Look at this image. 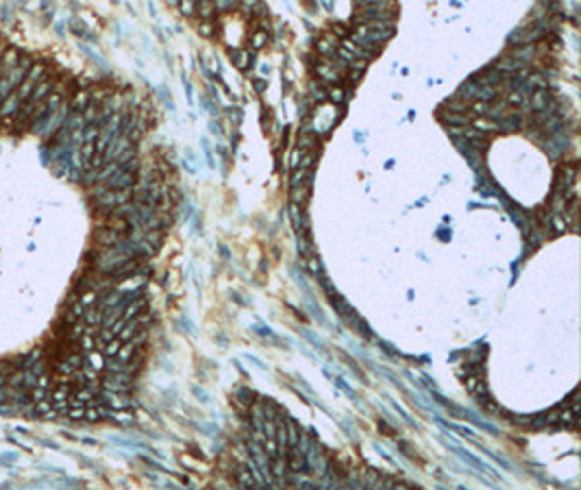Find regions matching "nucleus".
<instances>
[{"label":"nucleus","instance_id":"f257e3e1","mask_svg":"<svg viewBox=\"0 0 581 490\" xmlns=\"http://www.w3.org/2000/svg\"><path fill=\"white\" fill-rule=\"evenodd\" d=\"M353 22L364 24V22H394L398 7H385V4H372V7H357L355 9Z\"/></svg>","mask_w":581,"mask_h":490},{"label":"nucleus","instance_id":"f03ea898","mask_svg":"<svg viewBox=\"0 0 581 490\" xmlns=\"http://www.w3.org/2000/svg\"><path fill=\"white\" fill-rule=\"evenodd\" d=\"M548 101H551L548 89H533V92L527 94V102H525V107H522V111L538 114V111H542L544 107L548 105Z\"/></svg>","mask_w":581,"mask_h":490},{"label":"nucleus","instance_id":"7ed1b4c3","mask_svg":"<svg viewBox=\"0 0 581 490\" xmlns=\"http://www.w3.org/2000/svg\"><path fill=\"white\" fill-rule=\"evenodd\" d=\"M316 48H318V52L322 55V59H331V57H335V52H337V35H331V33L322 35V37L316 42Z\"/></svg>","mask_w":581,"mask_h":490},{"label":"nucleus","instance_id":"20e7f679","mask_svg":"<svg viewBox=\"0 0 581 490\" xmlns=\"http://www.w3.org/2000/svg\"><path fill=\"white\" fill-rule=\"evenodd\" d=\"M447 447H448V449H453V451L457 453V456L462 457V460H466L468 464H470V466H475V469H481V471H483V473H494V471L490 469V466L485 464V462H481L479 457H472L470 453L466 451V449H462V447H457V444H453L451 440H447Z\"/></svg>","mask_w":581,"mask_h":490},{"label":"nucleus","instance_id":"39448f33","mask_svg":"<svg viewBox=\"0 0 581 490\" xmlns=\"http://www.w3.org/2000/svg\"><path fill=\"white\" fill-rule=\"evenodd\" d=\"M316 74L320 76V81H324V83H337V81L342 79V72L337 68H333L329 59H322L320 64H318Z\"/></svg>","mask_w":581,"mask_h":490},{"label":"nucleus","instance_id":"423d86ee","mask_svg":"<svg viewBox=\"0 0 581 490\" xmlns=\"http://www.w3.org/2000/svg\"><path fill=\"white\" fill-rule=\"evenodd\" d=\"M533 55H535L533 44H518L507 57H512L514 61H520V64H529V61L533 59Z\"/></svg>","mask_w":581,"mask_h":490},{"label":"nucleus","instance_id":"0eeeda50","mask_svg":"<svg viewBox=\"0 0 581 490\" xmlns=\"http://www.w3.org/2000/svg\"><path fill=\"white\" fill-rule=\"evenodd\" d=\"M229 57H231L233 66H235L237 70H242V72H246V70H249L250 59H253V55H250L249 51H240V48H235V51H233V48H231V52H229Z\"/></svg>","mask_w":581,"mask_h":490},{"label":"nucleus","instance_id":"6e6552de","mask_svg":"<svg viewBox=\"0 0 581 490\" xmlns=\"http://www.w3.org/2000/svg\"><path fill=\"white\" fill-rule=\"evenodd\" d=\"M290 218H292V224H294L296 233H303V231H309L307 229V218H305L303 209H300V205H290Z\"/></svg>","mask_w":581,"mask_h":490},{"label":"nucleus","instance_id":"1a4fd4ad","mask_svg":"<svg viewBox=\"0 0 581 490\" xmlns=\"http://www.w3.org/2000/svg\"><path fill=\"white\" fill-rule=\"evenodd\" d=\"M505 102L514 109H522L527 102V89L525 87H516V89H507V98Z\"/></svg>","mask_w":581,"mask_h":490},{"label":"nucleus","instance_id":"9d476101","mask_svg":"<svg viewBox=\"0 0 581 490\" xmlns=\"http://www.w3.org/2000/svg\"><path fill=\"white\" fill-rule=\"evenodd\" d=\"M470 124H472V129H477L479 133H501L498 131V122L497 120H492V118H475V120H470Z\"/></svg>","mask_w":581,"mask_h":490},{"label":"nucleus","instance_id":"9b49d317","mask_svg":"<svg viewBox=\"0 0 581 490\" xmlns=\"http://www.w3.org/2000/svg\"><path fill=\"white\" fill-rule=\"evenodd\" d=\"M196 16L200 17V20H214V16H216L214 0H196Z\"/></svg>","mask_w":581,"mask_h":490},{"label":"nucleus","instance_id":"f8f14e48","mask_svg":"<svg viewBox=\"0 0 581 490\" xmlns=\"http://www.w3.org/2000/svg\"><path fill=\"white\" fill-rule=\"evenodd\" d=\"M440 118H442L447 124H451V127H466V124H470V118H468L466 114H453V111H444V114H440Z\"/></svg>","mask_w":581,"mask_h":490},{"label":"nucleus","instance_id":"ddd939ff","mask_svg":"<svg viewBox=\"0 0 581 490\" xmlns=\"http://www.w3.org/2000/svg\"><path fill=\"white\" fill-rule=\"evenodd\" d=\"M290 190H292V194H290L292 203H294V205H305V203H307V199H309V190H312V187L300 183V186L290 187Z\"/></svg>","mask_w":581,"mask_h":490},{"label":"nucleus","instance_id":"4468645a","mask_svg":"<svg viewBox=\"0 0 581 490\" xmlns=\"http://www.w3.org/2000/svg\"><path fill=\"white\" fill-rule=\"evenodd\" d=\"M444 107H447V111H453V114H468L470 102L462 101V98H459V102H457V98H448V101L444 102Z\"/></svg>","mask_w":581,"mask_h":490},{"label":"nucleus","instance_id":"2eb2a0df","mask_svg":"<svg viewBox=\"0 0 581 490\" xmlns=\"http://www.w3.org/2000/svg\"><path fill=\"white\" fill-rule=\"evenodd\" d=\"M249 42H250V48H253V51H261V48L268 44V33H266V31H255V33L250 35Z\"/></svg>","mask_w":581,"mask_h":490},{"label":"nucleus","instance_id":"dca6fc26","mask_svg":"<svg viewBox=\"0 0 581 490\" xmlns=\"http://www.w3.org/2000/svg\"><path fill=\"white\" fill-rule=\"evenodd\" d=\"M196 31H198V35H202V37H214L216 35V22L214 20H200L196 24Z\"/></svg>","mask_w":581,"mask_h":490},{"label":"nucleus","instance_id":"f3484780","mask_svg":"<svg viewBox=\"0 0 581 490\" xmlns=\"http://www.w3.org/2000/svg\"><path fill=\"white\" fill-rule=\"evenodd\" d=\"M468 111H470V114H475L477 118H483V116H488V111H490V102L472 101V102H470V107H468Z\"/></svg>","mask_w":581,"mask_h":490},{"label":"nucleus","instance_id":"a211bd4d","mask_svg":"<svg viewBox=\"0 0 581 490\" xmlns=\"http://www.w3.org/2000/svg\"><path fill=\"white\" fill-rule=\"evenodd\" d=\"M179 11L185 17H194L196 16V0H181L179 2Z\"/></svg>","mask_w":581,"mask_h":490},{"label":"nucleus","instance_id":"6ab92c4d","mask_svg":"<svg viewBox=\"0 0 581 490\" xmlns=\"http://www.w3.org/2000/svg\"><path fill=\"white\" fill-rule=\"evenodd\" d=\"M551 224H553V229H555V233H564L566 231V218H564V214L562 211H555V214L551 216Z\"/></svg>","mask_w":581,"mask_h":490},{"label":"nucleus","instance_id":"aec40b11","mask_svg":"<svg viewBox=\"0 0 581 490\" xmlns=\"http://www.w3.org/2000/svg\"><path fill=\"white\" fill-rule=\"evenodd\" d=\"M314 144H316V135L309 131H300V137H299V148L300 151H307V148H312Z\"/></svg>","mask_w":581,"mask_h":490},{"label":"nucleus","instance_id":"412c9836","mask_svg":"<svg viewBox=\"0 0 581 490\" xmlns=\"http://www.w3.org/2000/svg\"><path fill=\"white\" fill-rule=\"evenodd\" d=\"M305 264H307L309 272H312L314 277H320V275H322V264H320V259H318V257H314V255H309V257H307V262H305Z\"/></svg>","mask_w":581,"mask_h":490},{"label":"nucleus","instance_id":"4be33fe9","mask_svg":"<svg viewBox=\"0 0 581 490\" xmlns=\"http://www.w3.org/2000/svg\"><path fill=\"white\" fill-rule=\"evenodd\" d=\"M324 375H327V377H331V372H329V371H324ZM331 379H333V384H335V386H340V388H342V390H344V392H346V394H349V397H350V399H355V401H357V394H355V392H353V390H350V388H349V384H346V381H344V379H342V377H331Z\"/></svg>","mask_w":581,"mask_h":490},{"label":"nucleus","instance_id":"5701e85b","mask_svg":"<svg viewBox=\"0 0 581 490\" xmlns=\"http://www.w3.org/2000/svg\"><path fill=\"white\" fill-rule=\"evenodd\" d=\"M327 96H329V101H331L333 105H342V102H344V98H346V94H344V89H342V87H331Z\"/></svg>","mask_w":581,"mask_h":490},{"label":"nucleus","instance_id":"b1692460","mask_svg":"<svg viewBox=\"0 0 581 490\" xmlns=\"http://www.w3.org/2000/svg\"><path fill=\"white\" fill-rule=\"evenodd\" d=\"M316 151H309V152H303V161L299 164V168H303V170H309V168H314V164H316Z\"/></svg>","mask_w":581,"mask_h":490},{"label":"nucleus","instance_id":"393cba45","mask_svg":"<svg viewBox=\"0 0 581 490\" xmlns=\"http://www.w3.org/2000/svg\"><path fill=\"white\" fill-rule=\"evenodd\" d=\"M240 484L242 486H257V479H253V475L249 471H240Z\"/></svg>","mask_w":581,"mask_h":490},{"label":"nucleus","instance_id":"a878e982","mask_svg":"<svg viewBox=\"0 0 581 490\" xmlns=\"http://www.w3.org/2000/svg\"><path fill=\"white\" fill-rule=\"evenodd\" d=\"M214 4L218 11H229V9H233L237 4V0H214Z\"/></svg>","mask_w":581,"mask_h":490},{"label":"nucleus","instance_id":"bb28decb","mask_svg":"<svg viewBox=\"0 0 581 490\" xmlns=\"http://www.w3.org/2000/svg\"><path fill=\"white\" fill-rule=\"evenodd\" d=\"M253 85H255V92H266V87H268V81L266 79H253Z\"/></svg>","mask_w":581,"mask_h":490},{"label":"nucleus","instance_id":"cd10ccee","mask_svg":"<svg viewBox=\"0 0 581 490\" xmlns=\"http://www.w3.org/2000/svg\"><path fill=\"white\" fill-rule=\"evenodd\" d=\"M305 151H300V148H296L294 152H292V168H299V164H300V155H303Z\"/></svg>","mask_w":581,"mask_h":490},{"label":"nucleus","instance_id":"c85d7f7f","mask_svg":"<svg viewBox=\"0 0 581 490\" xmlns=\"http://www.w3.org/2000/svg\"><path fill=\"white\" fill-rule=\"evenodd\" d=\"M209 129H211V133H216V135H222V131H220V127H218V124H214V122H211V124H209Z\"/></svg>","mask_w":581,"mask_h":490}]
</instances>
